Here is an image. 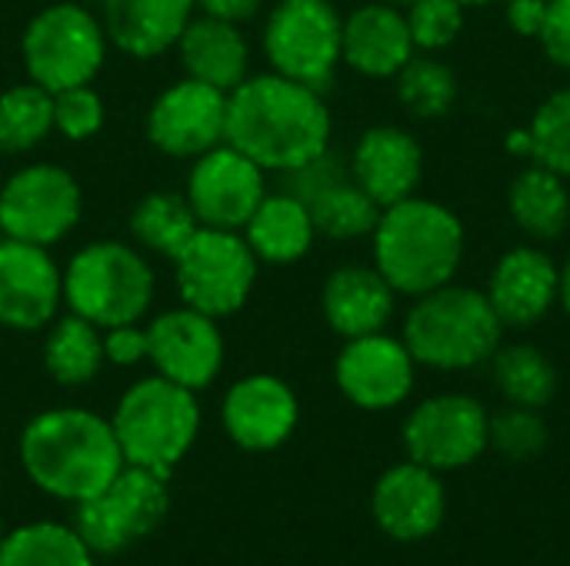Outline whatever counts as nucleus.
<instances>
[{"label": "nucleus", "instance_id": "b1692460", "mask_svg": "<svg viewBox=\"0 0 570 566\" xmlns=\"http://www.w3.org/2000/svg\"><path fill=\"white\" fill-rule=\"evenodd\" d=\"M194 13V0H100V23L110 47L134 60L174 50Z\"/></svg>", "mask_w": 570, "mask_h": 566}, {"label": "nucleus", "instance_id": "f3484780", "mask_svg": "<svg viewBox=\"0 0 570 566\" xmlns=\"http://www.w3.org/2000/svg\"><path fill=\"white\" fill-rule=\"evenodd\" d=\"M63 307V270L47 247L0 237V327L47 330Z\"/></svg>", "mask_w": 570, "mask_h": 566}, {"label": "nucleus", "instance_id": "473e14b6", "mask_svg": "<svg viewBox=\"0 0 570 566\" xmlns=\"http://www.w3.org/2000/svg\"><path fill=\"white\" fill-rule=\"evenodd\" d=\"M401 107L417 120H441L461 97L458 73L434 53H414L394 77Z\"/></svg>", "mask_w": 570, "mask_h": 566}, {"label": "nucleus", "instance_id": "ea45409f", "mask_svg": "<svg viewBox=\"0 0 570 566\" xmlns=\"http://www.w3.org/2000/svg\"><path fill=\"white\" fill-rule=\"evenodd\" d=\"M104 357L114 367H137L147 360V327L120 324L104 330Z\"/></svg>", "mask_w": 570, "mask_h": 566}, {"label": "nucleus", "instance_id": "c756f323", "mask_svg": "<svg viewBox=\"0 0 570 566\" xmlns=\"http://www.w3.org/2000/svg\"><path fill=\"white\" fill-rule=\"evenodd\" d=\"M127 227H130V237L140 250L174 260L180 254V247L197 234L200 224H197L184 193L150 190L134 203Z\"/></svg>", "mask_w": 570, "mask_h": 566}, {"label": "nucleus", "instance_id": "c85d7f7f", "mask_svg": "<svg viewBox=\"0 0 570 566\" xmlns=\"http://www.w3.org/2000/svg\"><path fill=\"white\" fill-rule=\"evenodd\" d=\"M491 380L504 404L534 407V410H544L548 404H554L558 387H561L554 360L541 347L524 344V340L498 347V354L491 357Z\"/></svg>", "mask_w": 570, "mask_h": 566}, {"label": "nucleus", "instance_id": "a18cd8bd", "mask_svg": "<svg viewBox=\"0 0 570 566\" xmlns=\"http://www.w3.org/2000/svg\"><path fill=\"white\" fill-rule=\"evenodd\" d=\"M384 3H394V7H407V3H414V0H384Z\"/></svg>", "mask_w": 570, "mask_h": 566}, {"label": "nucleus", "instance_id": "7c9ffc66", "mask_svg": "<svg viewBox=\"0 0 570 566\" xmlns=\"http://www.w3.org/2000/svg\"><path fill=\"white\" fill-rule=\"evenodd\" d=\"M508 150L570 180V83L538 103L528 127L508 137Z\"/></svg>", "mask_w": 570, "mask_h": 566}, {"label": "nucleus", "instance_id": "a211bd4d", "mask_svg": "<svg viewBox=\"0 0 570 566\" xmlns=\"http://www.w3.org/2000/svg\"><path fill=\"white\" fill-rule=\"evenodd\" d=\"M371 517L381 534L401 544L434 537L448 517L444 474L414 460L387 467L371 490Z\"/></svg>", "mask_w": 570, "mask_h": 566}, {"label": "nucleus", "instance_id": "0eeeda50", "mask_svg": "<svg viewBox=\"0 0 570 566\" xmlns=\"http://www.w3.org/2000/svg\"><path fill=\"white\" fill-rule=\"evenodd\" d=\"M107 50L110 40L100 17L80 0H60L37 10L20 40L27 80L50 93L94 83L107 63Z\"/></svg>", "mask_w": 570, "mask_h": 566}, {"label": "nucleus", "instance_id": "a878e982", "mask_svg": "<svg viewBox=\"0 0 570 566\" xmlns=\"http://www.w3.org/2000/svg\"><path fill=\"white\" fill-rule=\"evenodd\" d=\"M240 234L250 244L254 257L274 267L304 260L317 240L311 207L287 190H277V193L267 190V197L257 203V210L250 214Z\"/></svg>", "mask_w": 570, "mask_h": 566}, {"label": "nucleus", "instance_id": "cd10ccee", "mask_svg": "<svg viewBox=\"0 0 570 566\" xmlns=\"http://www.w3.org/2000/svg\"><path fill=\"white\" fill-rule=\"evenodd\" d=\"M104 330L90 320L67 314L47 327L43 340V370L60 387H87L104 370Z\"/></svg>", "mask_w": 570, "mask_h": 566}, {"label": "nucleus", "instance_id": "c03bdc74", "mask_svg": "<svg viewBox=\"0 0 570 566\" xmlns=\"http://www.w3.org/2000/svg\"><path fill=\"white\" fill-rule=\"evenodd\" d=\"M461 3L471 10V7H488V3H494V0H461Z\"/></svg>", "mask_w": 570, "mask_h": 566}, {"label": "nucleus", "instance_id": "39448f33", "mask_svg": "<svg viewBox=\"0 0 570 566\" xmlns=\"http://www.w3.org/2000/svg\"><path fill=\"white\" fill-rule=\"evenodd\" d=\"M124 464L170 477L200 434L197 394L154 374L124 390L110 417Z\"/></svg>", "mask_w": 570, "mask_h": 566}, {"label": "nucleus", "instance_id": "c9c22d12", "mask_svg": "<svg viewBox=\"0 0 570 566\" xmlns=\"http://www.w3.org/2000/svg\"><path fill=\"white\" fill-rule=\"evenodd\" d=\"M551 444V427L541 410L534 407H514L504 404L498 414H491L488 424V450L501 454L511 464H531L538 460Z\"/></svg>", "mask_w": 570, "mask_h": 566}, {"label": "nucleus", "instance_id": "f03ea898", "mask_svg": "<svg viewBox=\"0 0 570 566\" xmlns=\"http://www.w3.org/2000/svg\"><path fill=\"white\" fill-rule=\"evenodd\" d=\"M20 467L37 490L77 507L120 474L124 454L107 417L83 407H53L23 427Z\"/></svg>", "mask_w": 570, "mask_h": 566}, {"label": "nucleus", "instance_id": "5701e85b", "mask_svg": "<svg viewBox=\"0 0 570 566\" xmlns=\"http://www.w3.org/2000/svg\"><path fill=\"white\" fill-rule=\"evenodd\" d=\"M394 310L397 290L374 264H344L331 270L321 287V314L327 327L344 340L387 330Z\"/></svg>", "mask_w": 570, "mask_h": 566}, {"label": "nucleus", "instance_id": "412c9836", "mask_svg": "<svg viewBox=\"0 0 570 566\" xmlns=\"http://www.w3.org/2000/svg\"><path fill=\"white\" fill-rule=\"evenodd\" d=\"M347 167L374 203L391 207L417 193L424 180V150L411 130L397 123H377L357 137Z\"/></svg>", "mask_w": 570, "mask_h": 566}, {"label": "nucleus", "instance_id": "aec40b11", "mask_svg": "<svg viewBox=\"0 0 570 566\" xmlns=\"http://www.w3.org/2000/svg\"><path fill=\"white\" fill-rule=\"evenodd\" d=\"M301 420L297 394L274 374L240 377L220 404L224 434L250 454H271L291 440Z\"/></svg>", "mask_w": 570, "mask_h": 566}, {"label": "nucleus", "instance_id": "1a4fd4ad", "mask_svg": "<svg viewBox=\"0 0 570 566\" xmlns=\"http://www.w3.org/2000/svg\"><path fill=\"white\" fill-rule=\"evenodd\" d=\"M344 13L334 0H277L267 10L261 47L274 73L324 90L341 67Z\"/></svg>", "mask_w": 570, "mask_h": 566}, {"label": "nucleus", "instance_id": "9d476101", "mask_svg": "<svg viewBox=\"0 0 570 566\" xmlns=\"http://www.w3.org/2000/svg\"><path fill=\"white\" fill-rule=\"evenodd\" d=\"M170 510L167 477L124 464L120 474L90 500L77 504L73 530L90 554H124L130 544L150 537Z\"/></svg>", "mask_w": 570, "mask_h": 566}, {"label": "nucleus", "instance_id": "9b49d317", "mask_svg": "<svg viewBox=\"0 0 570 566\" xmlns=\"http://www.w3.org/2000/svg\"><path fill=\"white\" fill-rule=\"evenodd\" d=\"M83 214V190L67 167L27 163L0 183V234L53 247L73 234Z\"/></svg>", "mask_w": 570, "mask_h": 566}, {"label": "nucleus", "instance_id": "dca6fc26", "mask_svg": "<svg viewBox=\"0 0 570 566\" xmlns=\"http://www.w3.org/2000/svg\"><path fill=\"white\" fill-rule=\"evenodd\" d=\"M224 354L220 324L194 307L180 304L147 324V360L154 364V374L194 394L217 380Z\"/></svg>", "mask_w": 570, "mask_h": 566}, {"label": "nucleus", "instance_id": "de8ad7c7", "mask_svg": "<svg viewBox=\"0 0 570 566\" xmlns=\"http://www.w3.org/2000/svg\"><path fill=\"white\" fill-rule=\"evenodd\" d=\"M80 3H100V0H80Z\"/></svg>", "mask_w": 570, "mask_h": 566}, {"label": "nucleus", "instance_id": "4c0bfd02", "mask_svg": "<svg viewBox=\"0 0 570 566\" xmlns=\"http://www.w3.org/2000/svg\"><path fill=\"white\" fill-rule=\"evenodd\" d=\"M107 123V107L104 97L90 87H67L53 93V130L70 140V143H83L90 137H97Z\"/></svg>", "mask_w": 570, "mask_h": 566}, {"label": "nucleus", "instance_id": "4468645a", "mask_svg": "<svg viewBox=\"0 0 570 566\" xmlns=\"http://www.w3.org/2000/svg\"><path fill=\"white\" fill-rule=\"evenodd\" d=\"M184 197L200 227L244 230L257 203L267 197V170L224 140L190 163Z\"/></svg>", "mask_w": 570, "mask_h": 566}, {"label": "nucleus", "instance_id": "e433bc0d", "mask_svg": "<svg viewBox=\"0 0 570 566\" xmlns=\"http://www.w3.org/2000/svg\"><path fill=\"white\" fill-rule=\"evenodd\" d=\"M404 17L417 53H441L461 37L468 7L461 0H414L404 7Z\"/></svg>", "mask_w": 570, "mask_h": 566}, {"label": "nucleus", "instance_id": "f704fd0d", "mask_svg": "<svg viewBox=\"0 0 570 566\" xmlns=\"http://www.w3.org/2000/svg\"><path fill=\"white\" fill-rule=\"evenodd\" d=\"M0 566H94V554L73 527L40 520L3 537Z\"/></svg>", "mask_w": 570, "mask_h": 566}, {"label": "nucleus", "instance_id": "2f4dec72", "mask_svg": "<svg viewBox=\"0 0 570 566\" xmlns=\"http://www.w3.org/2000/svg\"><path fill=\"white\" fill-rule=\"evenodd\" d=\"M317 237L347 244V240H361L371 237L377 220H381V203L371 200L367 190H361V183L354 177H344L337 183H331L327 190H321L317 197L307 200Z\"/></svg>", "mask_w": 570, "mask_h": 566}, {"label": "nucleus", "instance_id": "49530a36", "mask_svg": "<svg viewBox=\"0 0 570 566\" xmlns=\"http://www.w3.org/2000/svg\"><path fill=\"white\" fill-rule=\"evenodd\" d=\"M3 537H7V530H3V517H0V544H3Z\"/></svg>", "mask_w": 570, "mask_h": 566}, {"label": "nucleus", "instance_id": "09e8293b", "mask_svg": "<svg viewBox=\"0 0 570 566\" xmlns=\"http://www.w3.org/2000/svg\"><path fill=\"white\" fill-rule=\"evenodd\" d=\"M0 237H3V234H0Z\"/></svg>", "mask_w": 570, "mask_h": 566}, {"label": "nucleus", "instance_id": "393cba45", "mask_svg": "<svg viewBox=\"0 0 570 566\" xmlns=\"http://www.w3.org/2000/svg\"><path fill=\"white\" fill-rule=\"evenodd\" d=\"M174 50L184 67V77L210 83L224 93H230L237 83L250 77V43L240 23L194 13Z\"/></svg>", "mask_w": 570, "mask_h": 566}, {"label": "nucleus", "instance_id": "6e6552de", "mask_svg": "<svg viewBox=\"0 0 570 566\" xmlns=\"http://www.w3.org/2000/svg\"><path fill=\"white\" fill-rule=\"evenodd\" d=\"M170 264L180 304L214 320L234 317L247 307L261 270V260L254 257L244 234L217 227H197V234Z\"/></svg>", "mask_w": 570, "mask_h": 566}, {"label": "nucleus", "instance_id": "ddd939ff", "mask_svg": "<svg viewBox=\"0 0 570 566\" xmlns=\"http://www.w3.org/2000/svg\"><path fill=\"white\" fill-rule=\"evenodd\" d=\"M144 133L164 157L197 160L227 140V93L194 77H180L147 107Z\"/></svg>", "mask_w": 570, "mask_h": 566}, {"label": "nucleus", "instance_id": "f257e3e1", "mask_svg": "<svg viewBox=\"0 0 570 566\" xmlns=\"http://www.w3.org/2000/svg\"><path fill=\"white\" fill-rule=\"evenodd\" d=\"M334 120L324 90L281 77L250 73L227 93V143L267 173H291L331 150Z\"/></svg>", "mask_w": 570, "mask_h": 566}, {"label": "nucleus", "instance_id": "7ed1b4c3", "mask_svg": "<svg viewBox=\"0 0 570 566\" xmlns=\"http://www.w3.org/2000/svg\"><path fill=\"white\" fill-rule=\"evenodd\" d=\"M468 254L461 217L431 197H407L381 210L371 257L397 297H424L451 284Z\"/></svg>", "mask_w": 570, "mask_h": 566}, {"label": "nucleus", "instance_id": "2eb2a0df", "mask_svg": "<svg viewBox=\"0 0 570 566\" xmlns=\"http://www.w3.org/2000/svg\"><path fill=\"white\" fill-rule=\"evenodd\" d=\"M334 384L347 404L367 414H384L401 407L417 384V360L401 337L387 330L344 340L334 360Z\"/></svg>", "mask_w": 570, "mask_h": 566}, {"label": "nucleus", "instance_id": "37998d69", "mask_svg": "<svg viewBox=\"0 0 570 566\" xmlns=\"http://www.w3.org/2000/svg\"><path fill=\"white\" fill-rule=\"evenodd\" d=\"M558 307L568 314V320H570V254H568V260L561 264V294H558Z\"/></svg>", "mask_w": 570, "mask_h": 566}, {"label": "nucleus", "instance_id": "bb28decb", "mask_svg": "<svg viewBox=\"0 0 570 566\" xmlns=\"http://www.w3.org/2000/svg\"><path fill=\"white\" fill-rule=\"evenodd\" d=\"M508 214L531 244L561 240L570 227L568 177L528 163L508 187Z\"/></svg>", "mask_w": 570, "mask_h": 566}, {"label": "nucleus", "instance_id": "f8f14e48", "mask_svg": "<svg viewBox=\"0 0 570 566\" xmlns=\"http://www.w3.org/2000/svg\"><path fill=\"white\" fill-rule=\"evenodd\" d=\"M488 424L491 410L478 397L434 394L407 414L401 444L407 460L438 474H454L468 470L488 454Z\"/></svg>", "mask_w": 570, "mask_h": 566}, {"label": "nucleus", "instance_id": "79ce46f5", "mask_svg": "<svg viewBox=\"0 0 570 566\" xmlns=\"http://www.w3.org/2000/svg\"><path fill=\"white\" fill-rule=\"evenodd\" d=\"M200 13L207 17H220L230 23H247L250 17H257L264 10L267 0H194Z\"/></svg>", "mask_w": 570, "mask_h": 566}, {"label": "nucleus", "instance_id": "58836bf2", "mask_svg": "<svg viewBox=\"0 0 570 566\" xmlns=\"http://www.w3.org/2000/svg\"><path fill=\"white\" fill-rule=\"evenodd\" d=\"M548 60L570 73V0H548V13L538 33Z\"/></svg>", "mask_w": 570, "mask_h": 566}, {"label": "nucleus", "instance_id": "20e7f679", "mask_svg": "<svg viewBox=\"0 0 570 566\" xmlns=\"http://www.w3.org/2000/svg\"><path fill=\"white\" fill-rule=\"evenodd\" d=\"M401 340L417 367L464 374L491 364L504 344V324L498 320L484 290L451 280L424 297H414L401 327Z\"/></svg>", "mask_w": 570, "mask_h": 566}, {"label": "nucleus", "instance_id": "4be33fe9", "mask_svg": "<svg viewBox=\"0 0 570 566\" xmlns=\"http://www.w3.org/2000/svg\"><path fill=\"white\" fill-rule=\"evenodd\" d=\"M417 53L404 7L367 0L344 17L341 63L367 80H394L397 70Z\"/></svg>", "mask_w": 570, "mask_h": 566}, {"label": "nucleus", "instance_id": "423d86ee", "mask_svg": "<svg viewBox=\"0 0 570 566\" xmlns=\"http://www.w3.org/2000/svg\"><path fill=\"white\" fill-rule=\"evenodd\" d=\"M157 277L140 247L90 240L63 267V304L94 327L140 324L154 304Z\"/></svg>", "mask_w": 570, "mask_h": 566}, {"label": "nucleus", "instance_id": "a19ab883", "mask_svg": "<svg viewBox=\"0 0 570 566\" xmlns=\"http://www.w3.org/2000/svg\"><path fill=\"white\" fill-rule=\"evenodd\" d=\"M544 13H548V0H508V27L518 37L538 40Z\"/></svg>", "mask_w": 570, "mask_h": 566}, {"label": "nucleus", "instance_id": "6ab92c4d", "mask_svg": "<svg viewBox=\"0 0 570 566\" xmlns=\"http://www.w3.org/2000/svg\"><path fill=\"white\" fill-rule=\"evenodd\" d=\"M484 294L504 330H531L558 307L561 264L541 244H518L498 257Z\"/></svg>", "mask_w": 570, "mask_h": 566}, {"label": "nucleus", "instance_id": "72a5a7b5", "mask_svg": "<svg viewBox=\"0 0 570 566\" xmlns=\"http://www.w3.org/2000/svg\"><path fill=\"white\" fill-rule=\"evenodd\" d=\"M53 133V93L40 83L0 90V153H30Z\"/></svg>", "mask_w": 570, "mask_h": 566}]
</instances>
